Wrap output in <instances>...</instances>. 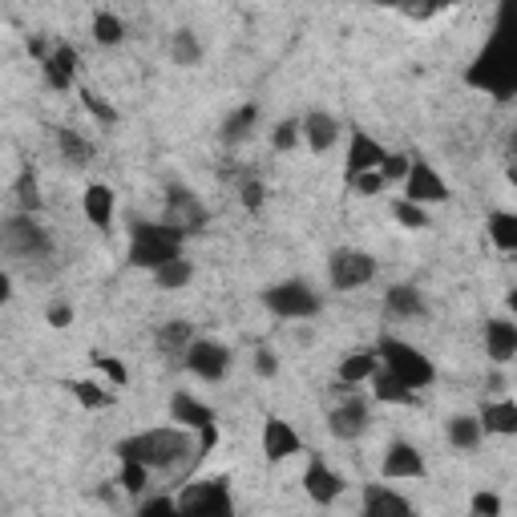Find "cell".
<instances>
[{"mask_svg":"<svg viewBox=\"0 0 517 517\" xmlns=\"http://www.w3.org/2000/svg\"><path fill=\"white\" fill-rule=\"evenodd\" d=\"M77 65H81L77 49H73L69 41H57V45L45 53V61H41V69H45V85H49L53 93L73 89V81H77Z\"/></svg>","mask_w":517,"mask_h":517,"instance_id":"11","label":"cell"},{"mask_svg":"<svg viewBox=\"0 0 517 517\" xmlns=\"http://www.w3.org/2000/svg\"><path fill=\"white\" fill-rule=\"evenodd\" d=\"M118 457L134 461L142 469H174L186 457H194V437L186 429H178V425L146 429V433H134V437L118 441Z\"/></svg>","mask_w":517,"mask_h":517,"instance_id":"1","label":"cell"},{"mask_svg":"<svg viewBox=\"0 0 517 517\" xmlns=\"http://www.w3.org/2000/svg\"><path fill=\"white\" fill-rule=\"evenodd\" d=\"M182 239H186V231L178 223H138L130 231V263L158 271L162 263L182 255Z\"/></svg>","mask_w":517,"mask_h":517,"instance_id":"3","label":"cell"},{"mask_svg":"<svg viewBox=\"0 0 517 517\" xmlns=\"http://www.w3.org/2000/svg\"><path fill=\"white\" fill-rule=\"evenodd\" d=\"M303 489H307V497H312L316 505H332V501H340L344 497V477L328 465V461H312V465H307V473H303Z\"/></svg>","mask_w":517,"mask_h":517,"instance_id":"13","label":"cell"},{"mask_svg":"<svg viewBox=\"0 0 517 517\" xmlns=\"http://www.w3.org/2000/svg\"><path fill=\"white\" fill-rule=\"evenodd\" d=\"M81 211H85V219H89L97 231H110V223H114V211H118V194H114L106 182H93V186H85Z\"/></svg>","mask_w":517,"mask_h":517,"instance_id":"17","label":"cell"},{"mask_svg":"<svg viewBox=\"0 0 517 517\" xmlns=\"http://www.w3.org/2000/svg\"><path fill=\"white\" fill-rule=\"evenodd\" d=\"M170 421H174L178 429H186V433H198V429H206V425H215V412L206 408L194 392H174V400H170Z\"/></svg>","mask_w":517,"mask_h":517,"instance_id":"16","label":"cell"},{"mask_svg":"<svg viewBox=\"0 0 517 517\" xmlns=\"http://www.w3.org/2000/svg\"><path fill=\"white\" fill-rule=\"evenodd\" d=\"M360 517H412V505L404 493L388 485H368L364 489V513Z\"/></svg>","mask_w":517,"mask_h":517,"instance_id":"19","label":"cell"},{"mask_svg":"<svg viewBox=\"0 0 517 517\" xmlns=\"http://www.w3.org/2000/svg\"><path fill=\"white\" fill-rule=\"evenodd\" d=\"M408 166H412V158H408V154H384V162H380V178H384V182H404Z\"/></svg>","mask_w":517,"mask_h":517,"instance_id":"39","label":"cell"},{"mask_svg":"<svg viewBox=\"0 0 517 517\" xmlns=\"http://www.w3.org/2000/svg\"><path fill=\"white\" fill-rule=\"evenodd\" d=\"M170 57H174V65H198V61H202L198 37H194L190 29H178L174 41H170Z\"/></svg>","mask_w":517,"mask_h":517,"instance_id":"34","label":"cell"},{"mask_svg":"<svg viewBox=\"0 0 517 517\" xmlns=\"http://www.w3.org/2000/svg\"><path fill=\"white\" fill-rule=\"evenodd\" d=\"M81 101H85V110H89V114H93L101 126H114V122H118V114H114V110H110V106H106V101H101L97 93H89V89H85V93H81Z\"/></svg>","mask_w":517,"mask_h":517,"instance_id":"41","label":"cell"},{"mask_svg":"<svg viewBox=\"0 0 517 517\" xmlns=\"http://www.w3.org/2000/svg\"><path fill=\"white\" fill-rule=\"evenodd\" d=\"M328 429L340 441H356L368 429V404L356 392H344V400L332 408V417H328Z\"/></svg>","mask_w":517,"mask_h":517,"instance_id":"12","label":"cell"},{"mask_svg":"<svg viewBox=\"0 0 517 517\" xmlns=\"http://www.w3.org/2000/svg\"><path fill=\"white\" fill-rule=\"evenodd\" d=\"M481 433H497V437H513L517 433V404L509 396L501 400H489L485 412H481Z\"/></svg>","mask_w":517,"mask_h":517,"instance_id":"22","label":"cell"},{"mask_svg":"<svg viewBox=\"0 0 517 517\" xmlns=\"http://www.w3.org/2000/svg\"><path fill=\"white\" fill-rule=\"evenodd\" d=\"M93 372L106 376L110 388H126V384H130V368H126L118 356H106V352H93Z\"/></svg>","mask_w":517,"mask_h":517,"instance_id":"33","label":"cell"},{"mask_svg":"<svg viewBox=\"0 0 517 517\" xmlns=\"http://www.w3.org/2000/svg\"><path fill=\"white\" fill-rule=\"evenodd\" d=\"M186 368L198 376V380H223L227 372H231V352L223 348V344H215V340H194L186 352Z\"/></svg>","mask_w":517,"mask_h":517,"instance_id":"9","label":"cell"},{"mask_svg":"<svg viewBox=\"0 0 517 517\" xmlns=\"http://www.w3.org/2000/svg\"><path fill=\"white\" fill-rule=\"evenodd\" d=\"M384 307H388L392 316H400V320L425 316V299H421V291H417V287H408V283H396V287H388V295H384Z\"/></svg>","mask_w":517,"mask_h":517,"instance_id":"23","label":"cell"},{"mask_svg":"<svg viewBox=\"0 0 517 517\" xmlns=\"http://www.w3.org/2000/svg\"><path fill=\"white\" fill-rule=\"evenodd\" d=\"M49 324H53V328H69V324H73V307H69V303H53V307H49Z\"/></svg>","mask_w":517,"mask_h":517,"instance_id":"46","label":"cell"},{"mask_svg":"<svg viewBox=\"0 0 517 517\" xmlns=\"http://www.w3.org/2000/svg\"><path fill=\"white\" fill-rule=\"evenodd\" d=\"M445 437H449V445L453 449H477L481 445V421L477 417H469V412H461V417H449V425H445Z\"/></svg>","mask_w":517,"mask_h":517,"instance_id":"26","label":"cell"},{"mask_svg":"<svg viewBox=\"0 0 517 517\" xmlns=\"http://www.w3.org/2000/svg\"><path fill=\"white\" fill-rule=\"evenodd\" d=\"M146 481H150V469H142V465H134V461H122L118 485H122L126 493H142V489H146Z\"/></svg>","mask_w":517,"mask_h":517,"instance_id":"38","label":"cell"},{"mask_svg":"<svg viewBox=\"0 0 517 517\" xmlns=\"http://www.w3.org/2000/svg\"><path fill=\"white\" fill-rule=\"evenodd\" d=\"M469 513H473V517H501V497L489 493V489H481V493H473Z\"/></svg>","mask_w":517,"mask_h":517,"instance_id":"40","label":"cell"},{"mask_svg":"<svg viewBox=\"0 0 517 517\" xmlns=\"http://www.w3.org/2000/svg\"><path fill=\"white\" fill-rule=\"evenodd\" d=\"M255 372H259V376H275V372H279V360H275L271 348H259V352H255Z\"/></svg>","mask_w":517,"mask_h":517,"instance_id":"44","label":"cell"},{"mask_svg":"<svg viewBox=\"0 0 517 517\" xmlns=\"http://www.w3.org/2000/svg\"><path fill=\"white\" fill-rule=\"evenodd\" d=\"M384 146L372 138V134H364V130H356L352 134V142H348V178H356V174H372V170H380V162H384Z\"/></svg>","mask_w":517,"mask_h":517,"instance_id":"18","label":"cell"},{"mask_svg":"<svg viewBox=\"0 0 517 517\" xmlns=\"http://www.w3.org/2000/svg\"><path fill=\"white\" fill-rule=\"evenodd\" d=\"M352 182H356V190H360V194H380V190H384L380 170H372V174H356Z\"/></svg>","mask_w":517,"mask_h":517,"instance_id":"43","label":"cell"},{"mask_svg":"<svg viewBox=\"0 0 517 517\" xmlns=\"http://www.w3.org/2000/svg\"><path fill=\"white\" fill-rule=\"evenodd\" d=\"M134 517H178V505H174V497H150Z\"/></svg>","mask_w":517,"mask_h":517,"instance_id":"42","label":"cell"},{"mask_svg":"<svg viewBox=\"0 0 517 517\" xmlns=\"http://www.w3.org/2000/svg\"><path fill=\"white\" fill-rule=\"evenodd\" d=\"M485 356L493 364H509L517 356V328L501 316V320H489L485 324Z\"/></svg>","mask_w":517,"mask_h":517,"instance_id":"21","label":"cell"},{"mask_svg":"<svg viewBox=\"0 0 517 517\" xmlns=\"http://www.w3.org/2000/svg\"><path fill=\"white\" fill-rule=\"evenodd\" d=\"M400 198H408V202H417V206H441L445 198H449V186H445V178L433 170V162H425V158H412V166H408V174H404V194Z\"/></svg>","mask_w":517,"mask_h":517,"instance_id":"8","label":"cell"},{"mask_svg":"<svg viewBox=\"0 0 517 517\" xmlns=\"http://www.w3.org/2000/svg\"><path fill=\"white\" fill-rule=\"evenodd\" d=\"M255 122H259V106H255V101H251V106H239V110L223 122V138H227V142H243Z\"/></svg>","mask_w":517,"mask_h":517,"instance_id":"32","label":"cell"},{"mask_svg":"<svg viewBox=\"0 0 517 517\" xmlns=\"http://www.w3.org/2000/svg\"><path fill=\"white\" fill-rule=\"evenodd\" d=\"M336 138H340V122H336L332 114L312 110L307 118H299V142H307V150H312V154L332 150V146H336Z\"/></svg>","mask_w":517,"mask_h":517,"instance_id":"15","label":"cell"},{"mask_svg":"<svg viewBox=\"0 0 517 517\" xmlns=\"http://www.w3.org/2000/svg\"><path fill=\"white\" fill-rule=\"evenodd\" d=\"M380 469H384L388 481H421V477L429 473L425 453H421L417 445H408V441H392V445L384 449Z\"/></svg>","mask_w":517,"mask_h":517,"instance_id":"10","label":"cell"},{"mask_svg":"<svg viewBox=\"0 0 517 517\" xmlns=\"http://www.w3.org/2000/svg\"><path fill=\"white\" fill-rule=\"evenodd\" d=\"M263 303L279 320H312L320 312V291H312V283H303V279H287V283L267 287Z\"/></svg>","mask_w":517,"mask_h":517,"instance_id":"6","label":"cell"},{"mask_svg":"<svg viewBox=\"0 0 517 517\" xmlns=\"http://www.w3.org/2000/svg\"><path fill=\"white\" fill-rule=\"evenodd\" d=\"M17 206H21L17 215H37L41 211V186H37V174L33 170H25L17 178Z\"/></svg>","mask_w":517,"mask_h":517,"instance_id":"35","label":"cell"},{"mask_svg":"<svg viewBox=\"0 0 517 517\" xmlns=\"http://www.w3.org/2000/svg\"><path fill=\"white\" fill-rule=\"evenodd\" d=\"M485 235L493 239V247L497 251H517V215L513 211H493L489 219H485Z\"/></svg>","mask_w":517,"mask_h":517,"instance_id":"24","label":"cell"},{"mask_svg":"<svg viewBox=\"0 0 517 517\" xmlns=\"http://www.w3.org/2000/svg\"><path fill=\"white\" fill-rule=\"evenodd\" d=\"M376 368H380V360H376V352L372 348H360V352H348L344 360H340V392H356L364 380H372L376 376Z\"/></svg>","mask_w":517,"mask_h":517,"instance_id":"20","label":"cell"},{"mask_svg":"<svg viewBox=\"0 0 517 517\" xmlns=\"http://www.w3.org/2000/svg\"><path fill=\"white\" fill-rule=\"evenodd\" d=\"M243 206L247 211H259L263 206V182H243Z\"/></svg>","mask_w":517,"mask_h":517,"instance_id":"45","label":"cell"},{"mask_svg":"<svg viewBox=\"0 0 517 517\" xmlns=\"http://www.w3.org/2000/svg\"><path fill=\"white\" fill-rule=\"evenodd\" d=\"M190 344H194V328H190L186 320H170V324L158 328V348H166V352H186Z\"/></svg>","mask_w":517,"mask_h":517,"instance_id":"31","label":"cell"},{"mask_svg":"<svg viewBox=\"0 0 517 517\" xmlns=\"http://www.w3.org/2000/svg\"><path fill=\"white\" fill-rule=\"evenodd\" d=\"M372 392H376V400H384V404H412V400H417V392H412V388H404L400 380H392L384 368H376V376H372Z\"/></svg>","mask_w":517,"mask_h":517,"instance_id":"28","label":"cell"},{"mask_svg":"<svg viewBox=\"0 0 517 517\" xmlns=\"http://www.w3.org/2000/svg\"><path fill=\"white\" fill-rule=\"evenodd\" d=\"M0 251L17 263H33V259H45L53 251V239L37 223V215H13L0 223Z\"/></svg>","mask_w":517,"mask_h":517,"instance_id":"5","label":"cell"},{"mask_svg":"<svg viewBox=\"0 0 517 517\" xmlns=\"http://www.w3.org/2000/svg\"><path fill=\"white\" fill-rule=\"evenodd\" d=\"M65 388H69V392L81 400V408H89V412H101V408L114 404V388L101 384V380H69Z\"/></svg>","mask_w":517,"mask_h":517,"instance_id":"25","label":"cell"},{"mask_svg":"<svg viewBox=\"0 0 517 517\" xmlns=\"http://www.w3.org/2000/svg\"><path fill=\"white\" fill-rule=\"evenodd\" d=\"M376 360H380V368L392 376V380H400L404 388H412V392H421V388H429L433 380H437V368H433V360L417 348V344H408V340H396V336H384L376 348Z\"/></svg>","mask_w":517,"mask_h":517,"instance_id":"2","label":"cell"},{"mask_svg":"<svg viewBox=\"0 0 517 517\" xmlns=\"http://www.w3.org/2000/svg\"><path fill=\"white\" fill-rule=\"evenodd\" d=\"M89 29H93V41H97V45H110V49H114V45L126 41V21H122L118 13H97Z\"/></svg>","mask_w":517,"mask_h":517,"instance_id":"27","label":"cell"},{"mask_svg":"<svg viewBox=\"0 0 517 517\" xmlns=\"http://www.w3.org/2000/svg\"><path fill=\"white\" fill-rule=\"evenodd\" d=\"M174 505H178V517H235V501H231V481L227 477H202V481L182 485Z\"/></svg>","mask_w":517,"mask_h":517,"instance_id":"4","label":"cell"},{"mask_svg":"<svg viewBox=\"0 0 517 517\" xmlns=\"http://www.w3.org/2000/svg\"><path fill=\"white\" fill-rule=\"evenodd\" d=\"M271 146H275L279 154L295 150V146H299V118H287V122H279V126L271 130Z\"/></svg>","mask_w":517,"mask_h":517,"instance_id":"37","label":"cell"},{"mask_svg":"<svg viewBox=\"0 0 517 517\" xmlns=\"http://www.w3.org/2000/svg\"><path fill=\"white\" fill-rule=\"evenodd\" d=\"M295 453H303L299 433H295L287 421L267 417V425H263V457H267L271 465H279V461H291Z\"/></svg>","mask_w":517,"mask_h":517,"instance_id":"14","label":"cell"},{"mask_svg":"<svg viewBox=\"0 0 517 517\" xmlns=\"http://www.w3.org/2000/svg\"><path fill=\"white\" fill-rule=\"evenodd\" d=\"M13 299V279H9V271H0V307H5Z\"/></svg>","mask_w":517,"mask_h":517,"instance_id":"47","label":"cell"},{"mask_svg":"<svg viewBox=\"0 0 517 517\" xmlns=\"http://www.w3.org/2000/svg\"><path fill=\"white\" fill-rule=\"evenodd\" d=\"M154 279H158V287L162 291H178V287H186L190 279H194V267H190V259H170V263H162L158 271H154Z\"/></svg>","mask_w":517,"mask_h":517,"instance_id":"29","label":"cell"},{"mask_svg":"<svg viewBox=\"0 0 517 517\" xmlns=\"http://www.w3.org/2000/svg\"><path fill=\"white\" fill-rule=\"evenodd\" d=\"M57 146H61V158H65L69 166H89V158H93V146H89L77 130H61V134H57Z\"/></svg>","mask_w":517,"mask_h":517,"instance_id":"30","label":"cell"},{"mask_svg":"<svg viewBox=\"0 0 517 517\" xmlns=\"http://www.w3.org/2000/svg\"><path fill=\"white\" fill-rule=\"evenodd\" d=\"M392 215H396V223L408 227V231H425V227H429V211H425V206H417V202H408V198H396V202H392Z\"/></svg>","mask_w":517,"mask_h":517,"instance_id":"36","label":"cell"},{"mask_svg":"<svg viewBox=\"0 0 517 517\" xmlns=\"http://www.w3.org/2000/svg\"><path fill=\"white\" fill-rule=\"evenodd\" d=\"M328 279H332V287H340V291H356V287H364V283L376 279V259H372L368 251L340 247V251H332V259H328Z\"/></svg>","mask_w":517,"mask_h":517,"instance_id":"7","label":"cell"}]
</instances>
